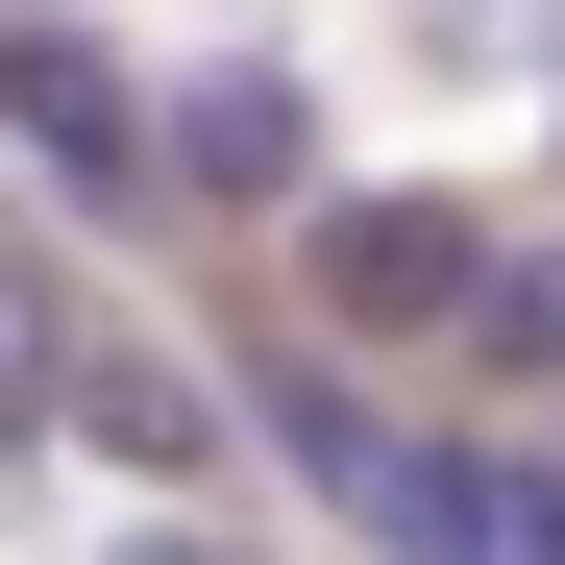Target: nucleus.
<instances>
[{
  "label": "nucleus",
  "instance_id": "obj_3",
  "mask_svg": "<svg viewBox=\"0 0 565 565\" xmlns=\"http://www.w3.org/2000/svg\"><path fill=\"white\" fill-rule=\"evenodd\" d=\"M172 99V222H222V246H296L320 222V99H296V50H198V74H148Z\"/></svg>",
  "mask_w": 565,
  "mask_h": 565
},
{
  "label": "nucleus",
  "instance_id": "obj_6",
  "mask_svg": "<svg viewBox=\"0 0 565 565\" xmlns=\"http://www.w3.org/2000/svg\"><path fill=\"white\" fill-rule=\"evenodd\" d=\"M394 565H565V467L541 443H443L418 516H394Z\"/></svg>",
  "mask_w": 565,
  "mask_h": 565
},
{
  "label": "nucleus",
  "instance_id": "obj_11",
  "mask_svg": "<svg viewBox=\"0 0 565 565\" xmlns=\"http://www.w3.org/2000/svg\"><path fill=\"white\" fill-rule=\"evenodd\" d=\"M541 99H565V74H541Z\"/></svg>",
  "mask_w": 565,
  "mask_h": 565
},
{
  "label": "nucleus",
  "instance_id": "obj_10",
  "mask_svg": "<svg viewBox=\"0 0 565 565\" xmlns=\"http://www.w3.org/2000/svg\"><path fill=\"white\" fill-rule=\"evenodd\" d=\"M99 565H270V541H222V516H124Z\"/></svg>",
  "mask_w": 565,
  "mask_h": 565
},
{
  "label": "nucleus",
  "instance_id": "obj_1",
  "mask_svg": "<svg viewBox=\"0 0 565 565\" xmlns=\"http://www.w3.org/2000/svg\"><path fill=\"white\" fill-rule=\"evenodd\" d=\"M492 198H443V172H320V222H296V320L320 344H467V296H492Z\"/></svg>",
  "mask_w": 565,
  "mask_h": 565
},
{
  "label": "nucleus",
  "instance_id": "obj_8",
  "mask_svg": "<svg viewBox=\"0 0 565 565\" xmlns=\"http://www.w3.org/2000/svg\"><path fill=\"white\" fill-rule=\"evenodd\" d=\"M74 320H99V296H74L50 246H0V443H50V394H74Z\"/></svg>",
  "mask_w": 565,
  "mask_h": 565
},
{
  "label": "nucleus",
  "instance_id": "obj_5",
  "mask_svg": "<svg viewBox=\"0 0 565 565\" xmlns=\"http://www.w3.org/2000/svg\"><path fill=\"white\" fill-rule=\"evenodd\" d=\"M246 443L296 467L320 516H369V541H394V516H418V467H443V443L394 418V369H369V344H320V320H296V344H246Z\"/></svg>",
  "mask_w": 565,
  "mask_h": 565
},
{
  "label": "nucleus",
  "instance_id": "obj_7",
  "mask_svg": "<svg viewBox=\"0 0 565 565\" xmlns=\"http://www.w3.org/2000/svg\"><path fill=\"white\" fill-rule=\"evenodd\" d=\"M443 369H467V418H541V394H565V222H516V246H492V296H467V344H443Z\"/></svg>",
  "mask_w": 565,
  "mask_h": 565
},
{
  "label": "nucleus",
  "instance_id": "obj_2",
  "mask_svg": "<svg viewBox=\"0 0 565 565\" xmlns=\"http://www.w3.org/2000/svg\"><path fill=\"white\" fill-rule=\"evenodd\" d=\"M0 148H25L74 222H124V246L172 222V99H148L99 25H25V0H0Z\"/></svg>",
  "mask_w": 565,
  "mask_h": 565
},
{
  "label": "nucleus",
  "instance_id": "obj_9",
  "mask_svg": "<svg viewBox=\"0 0 565 565\" xmlns=\"http://www.w3.org/2000/svg\"><path fill=\"white\" fill-rule=\"evenodd\" d=\"M418 50H443V74H565L541 0H418Z\"/></svg>",
  "mask_w": 565,
  "mask_h": 565
},
{
  "label": "nucleus",
  "instance_id": "obj_4",
  "mask_svg": "<svg viewBox=\"0 0 565 565\" xmlns=\"http://www.w3.org/2000/svg\"><path fill=\"white\" fill-rule=\"evenodd\" d=\"M74 443L124 467L148 516H198L222 467H246V369H198V344H148V320H74V394H50Z\"/></svg>",
  "mask_w": 565,
  "mask_h": 565
}]
</instances>
